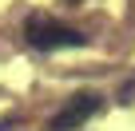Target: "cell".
Here are the masks:
<instances>
[{
	"label": "cell",
	"instance_id": "7a4b0ae2",
	"mask_svg": "<svg viewBox=\"0 0 135 131\" xmlns=\"http://www.w3.org/2000/svg\"><path fill=\"white\" fill-rule=\"evenodd\" d=\"M95 111H99V95H95V91H80V95L68 99L64 111L52 119V131H76V127H84Z\"/></svg>",
	"mask_w": 135,
	"mask_h": 131
},
{
	"label": "cell",
	"instance_id": "6da1fadb",
	"mask_svg": "<svg viewBox=\"0 0 135 131\" xmlns=\"http://www.w3.org/2000/svg\"><path fill=\"white\" fill-rule=\"evenodd\" d=\"M24 36H28V44L40 48V52H56V48H84V44H88L84 32L64 28L60 20H48V16H32V20L24 24Z\"/></svg>",
	"mask_w": 135,
	"mask_h": 131
}]
</instances>
